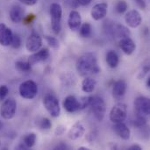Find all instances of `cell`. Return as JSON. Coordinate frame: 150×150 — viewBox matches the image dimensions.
<instances>
[{
    "label": "cell",
    "mask_w": 150,
    "mask_h": 150,
    "mask_svg": "<svg viewBox=\"0 0 150 150\" xmlns=\"http://www.w3.org/2000/svg\"><path fill=\"white\" fill-rule=\"evenodd\" d=\"M17 111V102L14 98H9L4 99L0 107V115L4 120H11L14 118Z\"/></svg>",
    "instance_id": "obj_5"
},
{
    "label": "cell",
    "mask_w": 150,
    "mask_h": 150,
    "mask_svg": "<svg viewBox=\"0 0 150 150\" xmlns=\"http://www.w3.org/2000/svg\"><path fill=\"white\" fill-rule=\"evenodd\" d=\"M147 87H148V89H149L150 88V77L149 76L148 77V79H147Z\"/></svg>",
    "instance_id": "obj_41"
},
{
    "label": "cell",
    "mask_w": 150,
    "mask_h": 150,
    "mask_svg": "<svg viewBox=\"0 0 150 150\" xmlns=\"http://www.w3.org/2000/svg\"><path fill=\"white\" fill-rule=\"evenodd\" d=\"M50 17H51V27L54 34H58L62 29V9L57 3H53L50 5Z\"/></svg>",
    "instance_id": "obj_2"
},
{
    "label": "cell",
    "mask_w": 150,
    "mask_h": 150,
    "mask_svg": "<svg viewBox=\"0 0 150 150\" xmlns=\"http://www.w3.org/2000/svg\"><path fill=\"white\" fill-rule=\"evenodd\" d=\"M76 68L78 74L82 76L97 74L100 71L97 57L93 53H86L81 55L76 61Z\"/></svg>",
    "instance_id": "obj_1"
},
{
    "label": "cell",
    "mask_w": 150,
    "mask_h": 150,
    "mask_svg": "<svg viewBox=\"0 0 150 150\" xmlns=\"http://www.w3.org/2000/svg\"><path fill=\"white\" fill-rule=\"evenodd\" d=\"M78 149H80V150H88L89 149H88V148H83V147H82V148H79Z\"/></svg>",
    "instance_id": "obj_42"
},
{
    "label": "cell",
    "mask_w": 150,
    "mask_h": 150,
    "mask_svg": "<svg viewBox=\"0 0 150 150\" xmlns=\"http://www.w3.org/2000/svg\"><path fill=\"white\" fill-rule=\"evenodd\" d=\"M63 107L68 112H76L80 110V103L74 96H68L63 100Z\"/></svg>",
    "instance_id": "obj_18"
},
{
    "label": "cell",
    "mask_w": 150,
    "mask_h": 150,
    "mask_svg": "<svg viewBox=\"0 0 150 150\" xmlns=\"http://www.w3.org/2000/svg\"><path fill=\"white\" fill-rule=\"evenodd\" d=\"M42 46V38L36 33H33L29 35L25 41V47L28 52L34 53L40 49Z\"/></svg>",
    "instance_id": "obj_9"
},
{
    "label": "cell",
    "mask_w": 150,
    "mask_h": 150,
    "mask_svg": "<svg viewBox=\"0 0 150 150\" xmlns=\"http://www.w3.org/2000/svg\"><path fill=\"white\" fill-rule=\"evenodd\" d=\"M96 81L92 77L86 76L82 82V90L85 93H91L94 91L96 87Z\"/></svg>",
    "instance_id": "obj_23"
},
{
    "label": "cell",
    "mask_w": 150,
    "mask_h": 150,
    "mask_svg": "<svg viewBox=\"0 0 150 150\" xmlns=\"http://www.w3.org/2000/svg\"><path fill=\"white\" fill-rule=\"evenodd\" d=\"M35 18H36V17H35L34 14H29V15H27V16H25L22 21H23L25 24H31V23L35 19Z\"/></svg>",
    "instance_id": "obj_34"
},
{
    "label": "cell",
    "mask_w": 150,
    "mask_h": 150,
    "mask_svg": "<svg viewBox=\"0 0 150 150\" xmlns=\"http://www.w3.org/2000/svg\"><path fill=\"white\" fill-rule=\"evenodd\" d=\"M45 39H46L47 44H48L51 47H53V48H54V49L59 48V46H60V45H59V41H58V40H57L55 37L45 36Z\"/></svg>",
    "instance_id": "obj_29"
},
{
    "label": "cell",
    "mask_w": 150,
    "mask_h": 150,
    "mask_svg": "<svg viewBox=\"0 0 150 150\" xmlns=\"http://www.w3.org/2000/svg\"><path fill=\"white\" fill-rule=\"evenodd\" d=\"M135 114L148 117L150 114V100L146 97H139L134 101Z\"/></svg>",
    "instance_id": "obj_8"
},
{
    "label": "cell",
    "mask_w": 150,
    "mask_h": 150,
    "mask_svg": "<svg viewBox=\"0 0 150 150\" xmlns=\"http://www.w3.org/2000/svg\"><path fill=\"white\" fill-rule=\"evenodd\" d=\"M9 93V89L6 85L0 86V100H4Z\"/></svg>",
    "instance_id": "obj_33"
},
{
    "label": "cell",
    "mask_w": 150,
    "mask_h": 150,
    "mask_svg": "<svg viewBox=\"0 0 150 150\" xmlns=\"http://www.w3.org/2000/svg\"><path fill=\"white\" fill-rule=\"evenodd\" d=\"M107 30L112 35H114V36H116V37H118L120 39L130 36V31L128 30V28L125 27L122 25L113 24V23L112 24H108Z\"/></svg>",
    "instance_id": "obj_13"
},
{
    "label": "cell",
    "mask_w": 150,
    "mask_h": 150,
    "mask_svg": "<svg viewBox=\"0 0 150 150\" xmlns=\"http://www.w3.org/2000/svg\"><path fill=\"white\" fill-rule=\"evenodd\" d=\"M19 2H21L22 4H25V5H28V6H32V5H34L37 4L38 0H18Z\"/></svg>",
    "instance_id": "obj_35"
},
{
    "label": "cell",
    "mask_w": 150,
    "mask_h": 150,
    "mask_svg": "<svg viewBox=\"0 0 150 150\" xmlns=\"http://www.w3.org/2000/svg\"><path fill=\"white\" fill-rule=\"evenodd\" d=\"M107 11L108 4L106 3H98L92 7L91 11V16L94 20H101L106 16Z\"/></svg>",
    "instance_id": "obj_11"
},
{
    "label": "cell",
    "mask_w": 150,
    "mask_h": 150,
    "mask_svg": "<svg viewBox=\"0 0 150 150\" xmlns=\"http://www.w3.org/2000/svg\"><path fill=\"white\" fill-rule=\"evenodd\" d=\"M39 127L42 130H49L52 127V123L47 118H42L39 122Z\"/></svg>",
    "instance_id": "obj_28"
},
{
    "label": "cell",
    "mask_w": 150,
    "mask_h": 150,
    "mask_svg": "<svg viewBox=\"0 0 150 150\" xmlns=\"http://www.w3.org/2000/svg\"><path fill=\"white\" fill-rule=\"evenodd\" d=\"M106 62L107 64L109 65L110 68L112 69H114L116 68L119 63H120V58H119V55L117 54L116 52L112 51V50H110L107 54H106Z\"/></svg>",
    "instance_id": "obj_24"
},
{
    "label": "cell",
    "mask_w": 150,
    "mask_h": 150,
    "mask_svg": "<svg viewBox=\"0 0 150 150\" xmlns=\"http://www.w3.org/2000/svg\"><path fill=\"white\" fill-rule=\"evenodd\" d=\"M43 105L46 110L53 118H57L61 113V107L58 98L52 93L47 94L43 98Z\"/></svg>",
    "instance_id": "obj_3"
},
{
    "label": "cell",
    "mask_w": 150,
    "mask_h": 150,
    "mask_svg": "<svg viewBox=\"0 0 150 150\" xmlns=\"http://www.w3.org/2000/svg\"><path fill=\"white\" fill-rule=\"evenodd\" d=\"M147 123V118L140 115H136L135 120H134V126L136 127H143Z\"/></svg>",
    "instance_id": "obj_30"
},
{
    "label": "cell",
    "mask_w": 150,
    "mask_h": 150,
    "mask_svg": "<svg viewBox=\"0 0 150 150\" xmlns=\"http://www.w3.org/2000/svg\"><path fill=\"white\" fill-rule=\"evenodd\" d=\"M92 97H83L80 99V109H85L91 105Z\"/></svg>",
    "instance_id": "obj_32"
},
{
    "label": "cell",
    "mask_w": 150,
    "mask_h": 150,
    "mask_svg": "<svg viewBox=\"0 0 150 150\" xmlns=\"http://www.w3.org/2000/svg\"><path fill=\"white\" fill-rule=\"evenodd\" d=\"M15 67L20 72H29L32 69V65L28 62L18 61L15 63Z\"/></svg>",
    "instance_id": "obj_26"
},
{
    "label": "cell",
    "mask_w": 150,
    "mask_h": 150,
    "mask_svg": "<svg viewBox=\"0 0 150 150\" xmlns=\"http://www.w3.org/2000/svg\"><path fill=\"white\" fill-rule=\"evenodd\" d=\"M127 84L124 80L116 81L112 86V91L113 98L116 100L122 99L127 92Z\"/></svg>",
    "instance_id": "obj_12"
},
{
    "label": "cell",
    "mask_w": 150,
    "mask_h": 150,
    "mask_svg": "<svg viewBox=\"0 0 150 150\" xmlns=\"http://www.w3.org/2000/svg\"><path fill=\"white\" fill-rule=\"evenodd\" d=\"M65 127H63V126H59V127H57V128H56V130H55V135H57V136H59V135H62L64 132H65Z\"/></svg>",
    "instance_id": "obj_36"
},
{
    "label": "cell",
    "mask_w": 150,
    "mask_h": 150,
    "mask_svg": "<svg viewBox=\"0 0 150 150\" xmlns=\"http://www.w3.org/2000/svg\"><path fill=\"white\" fill-rule=\"evenodd\" d=\"M2 127H3V124H2V122L0 121V130L2 129Z\"/></svg>",
    "instance_id": "obj_43"
},
{
    "label": "cell",
    "mask_w": 150,
    "mask_h": 150,
    "mask_svg": "<svg viewBox=\"0 0 150 150\" xmlns=\"http://www.w3.org/2000/svg\"><path fill=\"white\" fill-rule=\"evenodd\" d=\"M119 44H120V47L121 48V50L127 55H131L135 51L136 45L134 41L130 38V36L121 38Z\"/></svg>",
    "instance_id": "obj_16"
},
{
    "label": "cell",
    "mask_w": 150,
    "mask_h": 150,
    "mask_svg": "<svg viewBox=\"0 0 150 150\" xmlns=\"http://www.w3.org/2000/svg\"><path fill=\"white\" fill-rule=\"evenodd\" d=\"M21 44H22V41H21V38L19 37V35L13 34L12 40H11V46L13 48L17 49V48H19L21 47Z\"/></svg>",
    "instance_id": "obj_31"
},
{
    "label": "cell",
    "mask_w": 150,
    "mask_h": 150,
    "mask_svg": "<svg viewBox=\"0 0 150 150\" xmlns=\"http://www.w3.org/2000/svg\"><path fill=\"white\" fill-rule=\"evenodd\" d=\"M85 133V127L83 124V122L78 121L73 125V127L70 128V130L68 133V136L70 140H77L80 137H82Z\"/></svg>",
    "instance_id": "obj_19"
},
{
    "label": "cell",
    "mask_w": 150,
    "mask_h": 150,
    "mask_svg": "<svg viewBox=\"0 0 150 150\" xmlns=\"http://www.w3.org/2000/svg\"><path fill=\"white\" fill-rule=\"evenodd\" d=\"M13 33L11 30L6 26L4 24H0V45L4 47H7L11 45L12 40Z\"/></svg>",
    "instance_id": "obj_15"
},
{
    "label": "cell",
    "mask_w": 150,
    "mask_h": 150,
    "mask_svg": "<svg viewBox=\"0 0 150 150\" xmlns=\"http://www.w3.org/2000/svg\"><path fill=\"white\" fill-rule=\"evenodd\" d=\"M79 30H80V35L83 38H90L91 36L92 27H91V25L90 23H88V22L83 23L79 27Z\"/></svg>",
    "instance_id": "obj_25"
},
{
    "label": "cell",
    "mask_w": 150,
    "mask_h": 150,
    "mask_svg": "<svg viewBox=\"0 0 150 150\" xmlns=\"http://www.w3.org/2000/svg\"><path fill=\"white\" fill-rule=\"evenodd\" d=\"M127 116V108L124 103H118L110 112V120L112 123L123 122Z\"/></svg>",
    "instance_id": "obj_7"
},
{
    "label": "cell",
    "mask_w": 150,
    "mask_h": 150,
    "mask_svg": "<svg viewBox=\"0 0 150 150\" xmlns=\"http://www.w3.org/2000/svg\"><path fill=\"white\" fill-rule=\"evenodd\" d=\"M81 25H82V18L80 13L75 10L71 11L68 18V25L69 29L72 31H76L79 29Z\"/></svg>",
    "instance_id": "obj_17"
},
{
    "label": "cell",
    "mask_w": 150,
    "mask_h": 150,
    "mask_svg": "<svg viewBox=\"0 0 150 150\" xmlns=\"http://www.w3.org/2000/svg\"><path fill=\"white\" fill-rule=\"evenodd\" d=\"M128 149L129 150H142V148L141 146L137 145V144H134V145H132L131 147H129V148H128Z\"/></svg>",
    "instance_id": "obj_40"
},
{
    "label": "cell",
    "mask_w": 150,
    "mask_h": 150,
    "mask_svg": "<svg viewBox=\"0 0 150 150\" xmlns=\"http://www.w3.org/2000/svg\"><path fill=\"white\" fill-rule=\"evenodd\" d=\"M91 1H92V0H76V2H77L79 4L83 5V6L90 4L91 3Z\"/></svg>",
    "instance_id": "obj_39"
},
{
    "label": "cell",
    "mask_w": 150,
    "mask_h": 150,
    "mask_svg": "<svg viewBox=\"0 0 150 150\" xmlns=\"http://www.w3.org/2000/svg\"><path fill=\"white\" fill-rule=\"evenodd\" d=\"M19 95L25 99H33L38 93V85L33 80L23 82L18 88Z\"/></svg>",
    "instance_id": "obj_4"
},
{
    "label": "cell",
    "mask_w": 150,
    "mask_h": 150,
    "mask_svg": "<svg viewBox=\"0 0 150 150\" xmlns=\"http://www.w3.org/2000/svg\"><path fill=\"white\" fill-rule=\"evenodd\" d=\"M49 54H50L49 50L47 48L39 49L38 51L34 52V54H33L32 55L29 56L27 62L33 66V65H35L37 63H40L41 62L47 60V58L49 57Z\"/></svg>",
    "instance_id": "obj_14"
},
{
    "label": "cell",
    "mask_w": 150,
    "mask_h": 150,
    "mask_svg": "<svg viewBox=\"0 0 150 150\" xmlns=\"http://www.w3.org/2000/svg\"><path fill=\"white\" fill-rule=\"evenodd\" d=\"M25 17L24 9L18 4L13 5L10 10V18L13 23H20Z\"/></svg>",
    "instance_id": "obj_21"
},
{
    "label": "cell",
    "mask_w": 150,
    "mask_h": 150,
    "mask_svg": "<svg viewBox=\"0 0 150 150\" xmlns=\"http://www.w3.org/2000/svg\"><path fill=\"white\" fill-rule=\"evenodd\" d=\"M114 124L115 125L113 126V130L115 134L122 140H125V141L129 140L130 135H131V131L128 128V127L123 122H119V123H114Z\"/></svg>",
    "instance_id": "obj_20"
},
{
    "label": "cell",
    "mask_w": 150,
    "mask_h": 150,
    "mask_svg": "<svg viewBox=\"0 0 150 150\" xmlns=\"http://www.w3.org/2000/svg\"><path fill=\"white\" fill-rule=\"evenodd\" d=\"M90 106L91 107V112L96 120L101 122L105 118L106 111V106L104 99L100 97H92Z\"/></svg>",
    "instance_id": "obj_6"
},
{
    "label": "cell",
    "mask_w": 150,
    "mask_h": 150,
    "mask_svg": "<svg viewBox=\"0 0 150 150\" xmlns=\"http://www.w3.org/2000/svg\"><path fill=\"white\" fill-rule=\"evenodd\" d=\"M125 21L128 26L132 28H136L141 25L142 22V18L138 11L131 10L128 12H127L125 16Z\"/></svg>",
    "instance_id": "obj_10"
},
{
    "label": "cell",
    "mask_w": 150,
    "mask_h": 150,
    "mask_svg": "<svg viewBox=\"0 0 150 150\" xmlns=\"http://www.w3.org/2000/svg\"><path fill=\"white\" fill-rule=\"evenodd\" d=\"M35 142H36V134L34 133H29L23 137L22 142H20V144L18 146V149H29L34 146Z\"/></svg>",
    "instance_id": "obj_22"
},
{
    "label": "cell",
    "mask_w": 150,
    "mask_h": 150,
    "mask_svg": "<svg viewBox=\"0 0 150 150\" xmlns=\"http://www.w3.org/2000/svg\"><path fill=\"white\" fill-rule=\"evenodd\" d=\"M127 8H128V4H127V3L125 0H120V1H118L117 4H116V6H115L116 11L118 13H120V14L126 12L127 10Z\"/></svg>",
    "instance_id": "obj_27"
},
{
    "label": "cell",
    "mask_w": 150,
    "mask_h": 150,
    "mask_svg": "<svg viewBox=\"0 0 150 150\" xmlns=\"http://www.w3.org/2000/svg\"><path fill=\"white\" fill-rule=\"evenodd\" d=\"M54 149H60V150L69 149V146H68V145H66L65 143H60V144H58L56 147H54Z\"/></svg>",
    "instance_id": "obj_38"
},
{
    "label": "cell",
    "mask_w": 150,
    "mask_h": 150,
    "mask_svg": "<svg viewBox=\"0 0 150 150\" xmlns=\"http://www.w3.org/2000/svg\"><path fill=\"white\" fill-rule=\"evenodd\" d=\"M135 2H136V4H138V6H139L140 8H142V10H144V9L147 7V4H146L145 0H135Z\"/></svg>",
    "instance_id": "obj_37"
}]
</instances>
